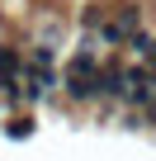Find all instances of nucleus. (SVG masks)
<instances>
[{
  "label": "nucleus",
  "mask_w": 156,
  "mask_h": 161,
  "mask_svg": "<svg viewBox=\"0 0 156 161\" xmlns=\"http://www.w3.org/2000/svg\"><path fill=\"white\" fill-rule=\"evenodd\" d=\"M100 95L104 100H128V66L123 62H114V57L100 62Z\"/></svg>",
  "instance_id": "obj_1"
},
{
  "label": "nucleus",
  "mask_w": 156,
  "mask_h": 161,
  "mask_svg": "<svg viewBox=\"0 0 156 161\" xmlns=\"http://www.w3.org/2000/svg\"><path fill=\"white\" fill-rule=\"evenodd\" d=\"M24 62H29V57H24L19 47L0 43V80H19V76H24Z\"/></svg>",
  "instance_id": "obj_3"
},
{
  "label": "nucleus",
  "mask_w": 156,
  "mask_h": 161,
  "mask_svg": "<svg viewBox=\"0 0 156 161\" xmlns=\"http://www.w3.org/2000/svg\"><path fill=\"white\" fill-rule=\"evenodd\" d=\"M62 90H66V100H76V104H90V100H100V76L66 71V66H62Z\"/></svg>",
  "instance_id": "obj_2"
},
{
  "label": "nucleus",
  "mask_w": 156,
  "mask_h": 161,
  "mask_svg": "<svg viewBox=\"0 0 156 161\" xmlns=\"http://www.w3.org/2000/svg\"><path fill=\"white\" fill-rule=\"evenodd\" d=\"M5 133H10V137H33V119H29V114H14V119L5 123Z\"/></svg>",
  "instance_id": "obj_4"
}]
</instances>
